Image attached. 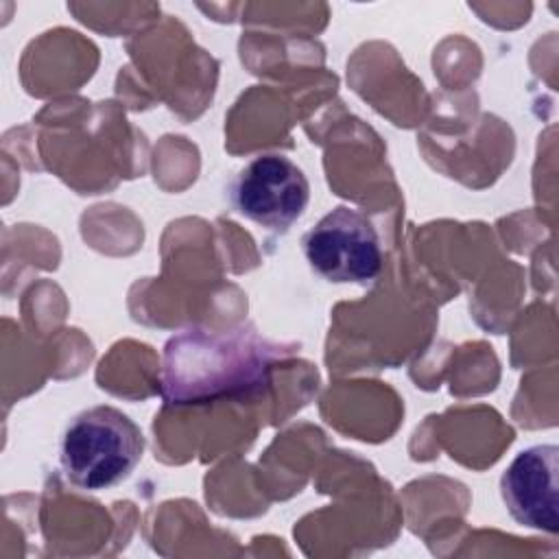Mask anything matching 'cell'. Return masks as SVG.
Returning <instances> with one entry per match:
<instances>
[{
  "label": "cell",
  "instance_id": "cell-1",
  "mask_svg": "<svg viewBox=\"0 0 559 559\" xmlns=\"http://www.w3.org/2000/svg\"><path fill=\"white\" fill-rule=\"evenodd\" d=\"M288 352L293 349L269 341L253 325L186 328L164 345L162 400L168 406H201L262 393L275 362Z\"/></svg>",
  "mask_w": 559,
  "mask_h": 559
},
{
  "label": "cell",
  "instance_id": "cell-2",
  "mask_svg": "<svg viewBox=\"0 0 559 559\" xmlns=\"http://www.w3.org/2000/svg\"><path fill=\"white\" fill-rule=\"evenodd\" d=\"M142 452L140 426L120 408L100 404L68 421L59 441V465L76 489L100 491L129 478Z\"/></svg>",
  "mask_w": 559,
  "mask_h": 559
},
{
  "label": "cell",
  "instance_id": "cell-3",
  "mask_svg": "<svg viewBox=\"0 0 559 559\" xmlns=\"http://www.w3.org/2000/svg\"><path fill=\"white\" fill-rule=\"evenodd\" d=\"M308 266L332 284H371L382 269L380 236L371 218L349 205L321 216L301 238Z\"/></svg>",
  "mask_w": 559,
  "mask_h": 559
},
{
  "label": "cell",
  "instance_id": "cell-4",
  "mask_svg": "<svg viewBox=\"0 0 559 559\" xmlns=\"http://www.w3.org/2000/svg\"><path fill=\"white\" fill-rule=\"evenodd\" d=\"M227 192L240 216L271 231H288L310 201L306 173L282 153L251 157L234 175Z\"/></svg>",
  "mask_w": 559,
  "mask_h": 559
},
{
  "label": "cell",
  "instance_id": "cell-5",
  "mask_svg": "<svg viewBox=\"0 0 559 559\" xmlns=\"http://www.w3.org/2000/svg\"><path fill=\"white\" fill-rule=\"evenodd\" d=\"M559 448L537 443L524 448L500 476V496L509 515L528 528L559 531Z\"/></svg>",
  "mask_w": 559,
  "mask_h": 559
}]
</instances>
